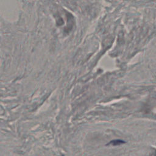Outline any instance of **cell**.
Listing matches in <instances>:
<instances>
[{"label": "cell", "instance_id": "6da1fadb", "mask_svg": "<svg viewBox=\"0 0 156 156\" xmlns=\"http://www.w3.org/2000/svg\"><path fill=\"white\" fill-rule=\"evenodd\" d=\"M111 143H113V145H117V144H120L123 143H124V141H121V140H114V141H112Z\"/></svg>", "mask_w": 156, "mask_h": 156}]
</instances>
